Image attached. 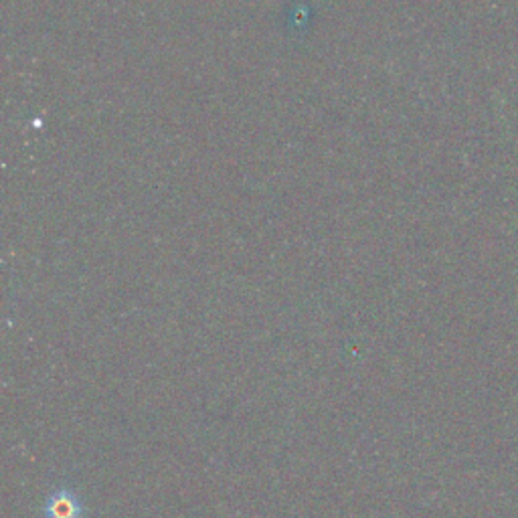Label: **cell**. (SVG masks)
<instances>
[{"label":"cell","mask_w":518,"mask_h":518,"mask_svg":"<svg viewBox=\"0 0 518 518\" xmlns=\"http://www.w3.org/2000/svg\"><path fill=\"white\" fill-rule=\"evenodd\" d=\"M88 504L79 490L69 482H60L47 492L41 518H86Z\"/></svg>","instance_id":"cell-1"}]
</instances>
